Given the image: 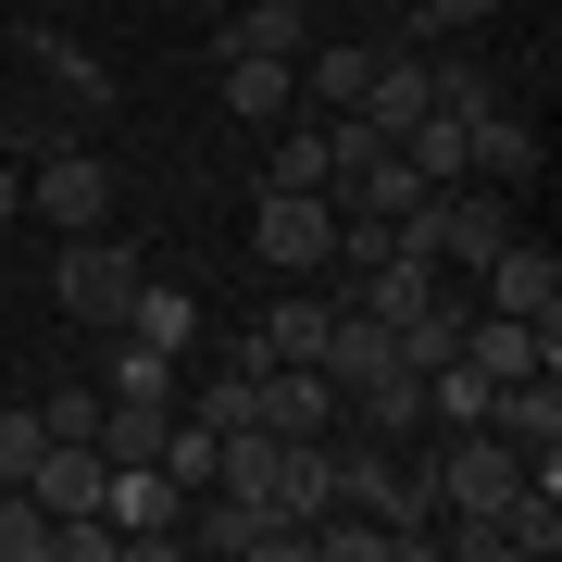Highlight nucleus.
Wrapping results in <instances>:
<instances>
[{"mask_svg":"<svg viewBox=\"0 0 562 562\" xmlns=\"http://www.w3.org/2000/svg\"><path fill=\"white\" fill-rule=\"evenodd\" d=\"M113 201H125L113 150H88V138H50V150H25V213H38V225L88 238V225H113Z\"/></svg>","mask_w":562,"mask_h":562,"instance_id":"nucleus-1","label":"nucleus"},{"mask_svg":"<svg viewBox=\"0 0 562 562\" xmlns=\"http://www.w3.org/2000/svg\"><path fill=\"white\" fill-rule=\"evenodd\" d=\"M138 276L150 262L113 238V225H88V238H63V262H50V301H63V325H125V301H138Z\"/></svg>","mask_w":562,"mask_h":562,"instance_id":"nucleus-2","label":"nucleus"},{"mask_svg":"<svg viewBox=\"0 0 562 562\" xmlns=\"http://www.w3.org/2000/svg\"><path fill=\"white\" fill-rule=\"evenodd\" d=\"M250 250L276 276H338V188H262L250 201Z\"/></svg>","mask_w":562,"mask_h":562,"instance_id":"nucleus-3","label":"nucleus"},{"mask_svg":"<svg viewBox=\"0 0 562 562\" xmlns=\"http://www.w3.org/2000/svg\"><path fill=\"white\" fill-rule=\"evenodd\" d=\"M250 425H262V438H338L350 387L325 375V362H262V375H250Z\"/></svg>","mask_w":562,"mask_h":562,"instance_id":"nucleus-4","label":"nucleus"},{"mask_svg":"<svg viewBox=\"0 0 562 562\" xmlns=\"http://www.w3.org/2000/svg\"><path fill=\"white\" fill-rule=\"evenodd\" d=\"M462 362H475L487 387H513V375H562V313H462Z\"/></svg>","mask_w":562,"mask_h":562,"instance_id":"nucleus-5","label":"nucleus"},{"mask_svg":"<svg viewBox=\"0 0 562 562\" xmlns=\"http://www.w3.org/2000/svg\"><path fill=\"white\" fill-rule=\"evenodd\" d=\"M101 525L125 550H176V525H188V487L162 475V462H113L101 475Z\"/></svg>","mask_w":562,"mask_h":562,"instance_id":"nucleus-6","label":"nucleus"},{"mask_svg":"<svg viewBox=\"0 0 562 562\" xmlns=\"http://www.w3.org/2000/svg\"><path fill=\"white\" fill-rule=\"evenodd\" d=\"M475 276H487V313H538V325L562 313V262H550V238H525V225L475 262Z\"/></svg>","mask_w":562,"mask_h":562,"instance_id":"nucleus-7","label":"nucleus"},{"mask_svg":"<svg viewBox=\"0 0 562 562\" xmlns=\"http://www.w3.org/2000/svg\"><path fill=\"white\" fill-rule=\"evenodd\" d=\"M462 176H487V188H513V201H525V188H538V125H525L513 101H487L475 125H462Z\"/></svg>","mask_w":562,"mask_h":562,"instance_id":"nucleus-8","label":"nucleus"},{"mask_svg":"<svg viewBox=\"0 0 562 562\" xmlns=\"http://www.w3.org/2000/svg\"><path fill=\"white\" fill-rule=\"evenodd\" d=\"M350 113L375 125V138L425 125V113H438V88H425V50H375V63H362V101H350Z\"/></svg>","mask_w":562,"mask_h":562,"instance_id":"nucleus-9","label":"nucleus"},{"mask_svg":"<svg viewBox=\"0 0 562 562\" xmlns=\"http://www.w3.org/2000/svg\"><path fill=\"white\" fill-rule=\"evenodd\" d=\"M350 425H362L375 450H413V438H425V375H413V362L362 375V387H350Z\"/></svg>","mask_w":562,"mask_h":562,"instance_id":"nucleus-10","label":"nucleus"},{"mask_svg":"<svg viewBox=\"0 0 562 562\" xmlns=\"http://www.w3.org/2000/svg\"><path fill=\"white\" fill-rule=\"evenodd\" d=\"M101 475H113V462H101V438H50L25 487H38V501H50V525H63V513H101Z\"/></svg>","mask_w":562,"mask_h":562,"instance_id":"nucleus-11","label":"nucleus"},{"mask_svg":"<svg viewBox=\"0 0 562 562\" xmlns=\"http://www.w3.org/2000/svg\"><path fill=\"white\" fill-rule=\"evenodd\" d=\"M225 113H238V125H288V113H301V63H250V50H225Z\"/></svg>","mask_w":562,"mask_h":562,"instance_id":"nucleus-12","label":"nucleus"},{"mask_svg":"<svg viewBox=\"0 0 562 562\" xmlns=\"http://www.w3.org/2000/svg\"><path fill=\"white\" fill-rule=\"evenodd\" d=\"M125 338H150V350H201V301H188L176 276H138V301H125Z\"/></svg>","mask_w":562,"mask_h":562,"instance_id":"nucleus-13","label":"nucleus"},{"mask_svg":"<svg viewBox=\"0 0 562 562\" xmlns=\"http://www.w3.org/2000/svg\"><path fill=\"white\" fill-rule=\"evenodd\" d=\"M313 362H325L338 387H362V375H387V362H401V338H387L362 301H338V325H325V350H313Z\"/></svg>","mask_w":562,"mask_h":562,"instance_id":"nucleus-14","label":"nucleus"},{"mask_svg":"<svg viewBox=\"0 0 562 562\" xmlns=\"http://www.w3.org/2000/svg\"><path fill=\"white\" fill-rule=\"evenodd\" d=\"M225 50H250V63H301V50H313V13H301V0H250V13L225 25Z\"/></svg>","mask_w":562,"mask_h":562,"instance_id":"nucleus-15","label":"nucleus"},{"mask_svg":"<svg viewBox=\"0 0 562 562\" xmlns=\"http://www.w3.org/2000/svg\"><path fill=\"white\" fill-rule=\"evenodd\" d=\"M25 63H50V76H63V101H76V125H101V113H113V76H101L88 50H63V25H25Z\"/></svg>","mask_w":562,"mask_h":562,"instance_id":"nucleus-16","label":"nucleus"},{"mask_svg":"<svg viewBox=\"0 0 562 562\" xmlns=\"http://www.w3.org/2000/svg\"><path fill=\"white\" fill-rule=\"evenodd\" d=\"M262 188H338V138H325V113H313V125H276Z\"/></svg>","mask_w":562,"mask_h":562,"instance_id":"nucleus-17","label":"nucleus"},{"mask_svg":"<svg viewBox=\"0 0 562 562\" xmlns=\"http://www.w3.org/2000/svg\"><path fill=\"white\" fill-rule=\"evenodd\" d=\"M362 63H375L362 38H313V50H301V101H313V113H350V101H362Z\"/></svg>","mask_w":562,"mask_h":562,"instance_id":"nucleus-18","label":"nucleus"},{"mask_svg":"<svg viewBox=\"0 0 562 562\" xmlns=\"http://www.w3.org/2000/svg\"><path fill=\"white\" fill-rule=\"evenodd\" d=\"M150 462L188 487V501H201V487H213V462H225V425H201V413H162V450H150Z\"/></svg>","mask_w":562,"mask_h":562,"instance_id":"nucleus-19","label":"nucleus"},{"mask_svg":"<svg viewBox=\"0 0 562 562\" xmlns=\"http://www.w3.org/2000/svg\"><path fill=\"white\" fill-rule=\"evenodd\" d=\"M101 401H176V350H150V338H125V325H113V375H101Z\"/></svg>","mask_w":562,"mask_h":562,"instance_id":"nucleus-20","label":"nucleus"},{"mask_svg":"<svg viewBox=\"0 0 562 562\" xmlns=\"http://www.w3.org/2000/svg\"><path fill=\"white\" fill-rule=\"evenodd\" d=\"M0 562H50V501L38 487H0Z\"/></svg>","mask_w":562,"mask_h":562,"instance_id":"nucleus-21","label":"nucleus"},{"mask_svg":"<svg viewBox=\"0 0 562 562\" xmlns=\"http://www.w3.org/2000/svg\"><path fill=\"white\" fill-rule=\"evenodd\" d=\"M38 450H50L38 401H13V413H0V487H25V475H38Z\"/></svg>","mask_w":562,"mask_h":562,"instance_id":"nucleus-22","label":"nucleus"},{"mask_svg":"<svg viewBox=\"0 0 562 562\" xmlns=\"http://www.w3.org/2000/svg\"><path fill=\"white\" fill-rule=\"evenodd\" d=\"M462 25H501V0H413V38H462Z\"/></svg>","mask_w":562,"mask_h":562,"instance_id":"nucleus-23","label":"nucleus"},{"mask_svg":"<svg viewBox=\"0 0 562 562\" xmlns=\"http://www.w3.org/2000/svg\"><path fill=\"white\" fill-rule=\"evenodd\" d=\"M25 225V150H0V238Z\"/></svg>","mask_w":562,"mask_h":562,"instance_id":"nucleus-24","label":"nucleus"},{"mask_svg":"<svg viewBox=\"0 0 562 562\" xmlns=\"http://www.w3.org/2000/svg\"><path fill=\"white\" fill-rule=\"evenodd\" d=\"M50 13H63V0H50Z\"/></svg>","mask_w":562,"mask_h":562,"instance_id":"nucleus-25","label":"nucleus"}]
</instances>
